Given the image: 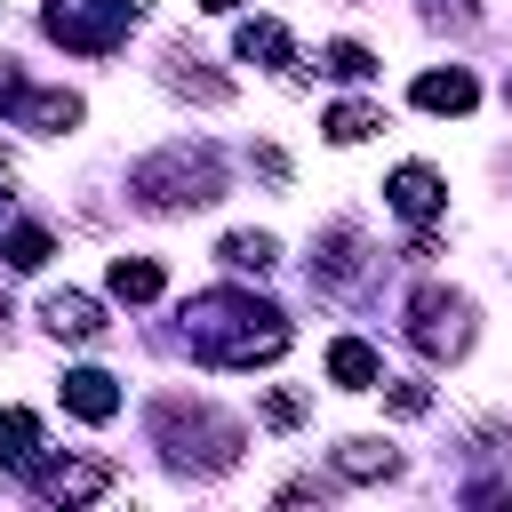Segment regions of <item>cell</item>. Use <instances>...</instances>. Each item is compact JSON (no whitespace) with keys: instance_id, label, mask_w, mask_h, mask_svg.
Wrapping results in <instances>:
<instances>
[{"instance_id":"1","label":"cell","mask_w":512,"mask_h":512,"mask_svg":"<svg viewBox=\"0 0 512 512\" xmlns=\"http://www.w3.org/2000/svg\"><path fill=\"white\" fill-rule=\"evenodd\" d=\"M192 320V344L216 360V368H256V360H280L288 352V320L240 288H216V296H192L184 304Z\"/></svg>"},{"instance_id":"2","label":"cell","mask_w":512,"mask_h":512,"mask_svg":"<svg viewBox=\"0 0 512 512\" xmlns=\"http://www.w3.org/2000/svg\"><path fill=\"white\" fill-rule=\"evenodd\" d=\"M128 184H136V200H144V208L184 216V208L224 200V160H216V144H168V152L136 160V168H128Z\"/></svg>"},{"instance_id":"3","label":"cell","mask_w":512,"mask_h":512,"mask_svg":"<svg viewBox=\"0 0 512 512\" xmlns=\"http://www.w3.org/2000/svg\"><path fill=\"white\" fill-rule=\"evenodd\" d=\"M152 432H160L168 464H200V472H224V464H240V424H232V416H216L208 400H184V392H168V400L152 408Z\"/></svg>"},{"instance_id":"4","label":"cell","mask_w":512,"mask_h":512,"mask_svg":"<svg viewBox=\"0 0 512 512\" xmlns=\"http://www.w3.org/2000/svg\"><path fill=\"white\" fill-rule=\"evenodd\" d=\"M136 16H144V0H48V8H40L48 40H64V48H80V56H112Z\"/></svg>"},{"instance_id":"5","label":"cell","mask_w":512,"mask_h":512,"mask_svg":"<svg viewBox=\"0 0 512 512\" xmlns=\"http://www.w3.org/2000/svg\"><path fill=\"white\" fill-rule=\"evenodd\" d=\"M408 336L424 360H464L472 352V304L456 288H416L408 296Z\"/></svg>"},{"instance_id":"6","label":"cell","mask_w":512,"mask_h":512,"mask_svg":"<svg viewBox=\"0 0 512 512\" xmlns=\"http://www.w3.org/2000/svg\"><path fill=\"white\" fill-rule=\"evenodd\" d=\"M384 200H392V216L432 224V216H440V200H448V184H440V168H432V160H400V168H392V184H384Z\"/></svg>"},{"instance_id":"7","label":"cell","mask_w":512,"mask_h":512,"mask_svg":"<svg viewBox=\"0 0 512 512\" xmlns=\"http://www.w3.org/2000/svg\"><path fill=\"white\" fill-rule=\"evenodd\" d=\"M120 472L112 464H96V456H64V464H32V488L40 496H56V504H88V496H104Z\"/></svg>"},{"instance_id":"8","label":"cell","mask_w":512,"mask_h":512,"mask_svg":"<svg viewBox=\"0 0 512 512\" xmlns=\"http://www.w3.org/2000/svg\"><path fill=\"white\" fill-rule=\"evenodd\" d=\"M40 320H48V336H64V344H96V336H104V304L80 296V288L40 296Z\"/></svg>"},{"instance_id":"9","label":"cell","mask_w":512,"mask_h":512,"mask_svg":"<svg viewBox=\"0 0 512 512\" xmlns=\"http://www.w3.org/2000/svg\"><path fill=\"white\" fill-rule=\"evenodd\" d=\"M56 400H64V408H72L80 424H112V416H120V384H112L104 368H64Z\"/></svg>"},{"instance_id":"10","label":"cell","mask_w":512,"mask_h":512,"mask_svg":"<svg viewBox=\"0 0 512 512\" xmlns=\"http://www.w3.org/2000/svg\"><path fill=\"white\" fill-rule=\"evenodd\" d=\"M232 48H240L248 64H272V72H288V80L304 72V64H296V48H288V24H272V16H248Z\"/></svg>"},{"instance_id":"11","label":"cell","mask_w":512,"mask_h":512,"mask_svg":"<svg viewBox=\"0 0 512 512\" xmlns=\"http://www.w3.org/2000/svg\"><path fill=\"white\" fill-rule=\"evenodd\" d=\"M408 96H416L424 112H472V104H480V80H472L464 64H448V72H424Z\"/></svg>"},{"instance_id":"12","label":"cell","mask_w":512,"mask_h":512,"mask_svg":"<svg viewBox=\"0 0 512 512\" xmlns=\"http://www.w3.org/2000/svg\"><path fill=\"white\" fill-rule=\"evenodd\" d=\"M16 128L64 136V128H80V96H72V88H32V96L16 104Z\"/></svg>"},{"instance_id":"13","label":"cell","mask_w":512,"mask_h":512,"mask_svg":"<svg viewBox=\"0 0 512 512\" xmlns=\"http://www.w3.org/2000/svg\"><path fill=\"white\" fill-rule=\"evenodd\" d=\"M352 272H360V232H352V224H328V232H320V256H312V280L344 288Z\"/></svg>"},{"instance_id":"14","label":"cell","mask_w":512,"mask_h":512,"mask_svg":"<svg viewBox=\"0 0 512 512\" xmlns=\"http://www.w3.org/2000/svg\"><path fill=\"white\" fill-rule=\"evenodd\" d=\"M0 464L8 472H32L40 464V416L32 408H0Z\"/></svg>"},{"instance_id":"15","label":"cell","mask_w":512,"mask_h":512,"mask_svg":"<svg viewBox=\"0 0 512 512\" xmlns=\"http://www.w3.org/2000/svg\"><path fill=\"white\" fill-rule=\"evenodd\" d=\"M328 376H336L344 392H376L384 368H376V352H368L360 336H336V344H328Z\"/></svg>"},{"instance_id":"16","label":"cell","mask_w":512,"mask_h":512,"mask_svg":"<svg viewBox=\"0 0 512 512\" xmlns=\"http://www.w3.org/2000/svg\"><path fill=\"white\" fill-rule=\"evenodd\" d=\"M112 296L120 304H152L160 296V264L152 256H112Z\"/></svg>"},{"instance_id":"17","label":"cell","mask_w":512,"mask_h":512,"mask_svg":"<svg viewBox=\"0 0 512 512\" xmlns=\"http://www.w3.org/2000/svg\"><path fill=\"white\" fill-rule=\"evenodd\" d=\"M392 464H400V456H392L384 440H344V448H336V472H344V480H392Z\"/></svg>"},{"instance_id":"18","label":"cell","mask_w":512,"mask_h":512,"mask_svg":"<svg viewBox=\"0 0 512 512\" xmlns=\"http://www.w3.org/2000/svg\"><path fill=\"white\" fill-rule=\"evenodd\" d=\"M216 256H224L232 272H272V256H280V248H272V232H224V240H216Z\"/></svg>"},{"instance_id":"19","label":"cell","mask_w":512,"mask_h":512,"mask_svg":"<svg viewBox=\"0 0 512 512\" xmlns=\"http://www.w3.org/2000/svg\"><path fill=\"white\" fill-rule=\"evenodd\" d=\"M376 128H384L376 104H336V112H328V144H368Z\"/></svg>"},{"instance_id":"20","label":"cell","mask_w":512,"mask_h":512,"mask_svg":"<svg viewBox=\"0 0 512 512\" xmlns=\"http://www.w3.org/2000/svg\"><path fill=\"white\" fill-rule=\"evenodd\" d=\"M0 256H8L16 272H40V264H48V232H40V224H8V240H0Z\"/></svg>"},{"instance_id":"21","label":"cell","mask_w":512,"mask_h":512,"mask_svg":"<svg viewBox=\"0 0 512 512\" xmlns=\"http://www.w3.org/2000/svg\"><path fill=\"white\" fill-rule=\"evenodd\" d=\"M320 72H336V80H368V72H376V56H368L360 40H328V56H320Z\"/></svg>"},{"instance_id":"22","label":"cell","mask_w":512,"mask_h":512,"mask_svg":"<svg viewBox=\"0 0 512 512\" xmlns=\"http://www.w3.org/2000/svg\"><path fill=\"white\" fill-rule=\"evenodd\" d=\"M264 424H272V432L304 424V392H264Z\"/></svg>"},{"instance_id":"23","label":"cell","mask_w":512,"mask_h":512,"mask_svg":"<svg viewBox=\"0 0 512 512\" xmlns=\"http://www.w3.org/2000/svg\"><path fill=\"white\" fill-rule=\"evenodd\" d=\"M424 408H432L424 384H392V416H424Z\"/></svg>"},{"instance_id":"24","label":"cell","mask_w":512,"mask_h":512,"mask_svg":"<svg viewBox=\"0 0 512 512\" xmlns=\"http://www.w3.org/2000/svg\"><path fill=\"white\" fill-rule=\"evenodd\" d=\"M24 96H32V88H24V72H16V64H8V56H0V112H16V104H24Z\"/></svg>"},{"instance_id":"25","label":"cell","mask_w":512,"mask_h":512,"mask_svg":"<svg viewBox=\"0 0 512 512\" xmlns=\"http://www.w3.org/2000/svg\"><path fill=\"white\" fill-rule=\"evenodd\" d=\"M200 8H208V16H232V8H240V0H200Z\"/></svg>"},{"instance_id":"26","label":"cell","mask_w":512,"mask_h":512,"mask_svg":"<svg viewBox=\"0 0 512 512\" xmlns=\"http://www.w3.org/2000/svg\"><path fill=\"white\" fill-rule=\"evenodd\" d=\"M0 320H8V312H0Z\"/></svg>"}]
</instances>
